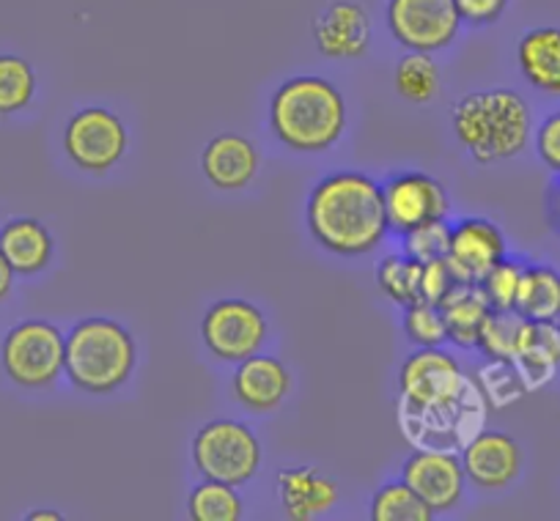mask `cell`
Segmentation results:
<instances>
[{
    "label": "cell",
    "instance_id": "9a60e30c",
    "mask_svg": "<svg viewBox=\"0 0 560 521\" xmlns=\"http://www.w3.org/2000/svg\"><path fill=\"white\" fill-rule=\"evenodd\" d=\"M278 497L289 519L311 521L338 502V486L314 466H292L278 475Z\"/></svg>",
    "mask_w": 560,
    "mask_h": 521
},
{
    "label": "cell",
    "instance_id": "d4e9b609",
    "mask_svg": "<svg viewBox=\"0 0 560 521\" xmlns=\"http://www.w3.org/2000/svg\"><path fill=\"white\" fill-rule=\"evenodd\" d=\"M429 508L407 483H387L371 499V519L374 521H432Z\"/></svg>",
    "mask_w": 560,
    "mask_h": 521
},
{
    "label": "cell",
    "instance_id": "5bb4252c",
    "mask_svg": "<svg viewBox=\"0 0 560 521\" xmlns=\"http://www.w3.org/2000/svg\"><path fill=\"white\" fill-rule=\"evenodd\" d=\"M314 39L327 58L363 56L371 45L369 14L360 3H332L314 23Z\"/></svg>",
    "mask_w": 560,
    "mask_h": 521
},
{
    "label": "cell",
    "instance_id": "603a6c76",
    "mask_svg": "<svg viewBox=\"0 0 560 521\" xmlns=\"http://www.w3.org/2000/svg\"><path fill=\"white\" fill-rule=\"evenodd\" d=\"M396 91L412 105H427L440 94V69L432 52H409L396 67Z\"/></svg>",
    "mask_w": 560,
    "mask_h": 521
},
{
    "label": "cell",
    "instance_id": "484cf974",
    "mask_svg": "<svg viewBox=\"0 0 560 521\" xmlns=\"http://www.w3.org/2000/svg\"><path fill=\"white\" fill-rule=\"evenodd\" d=\"M190 519L192 521H240L242 499L234 486L220 481H203L190 494Z\"/></svg>",
    "mask_w": 560,
    "mask_h": 521
},
{
    "label": "cell",
    "instance_id": "d6986e66",
    "mask_svg": "<svg viewBox=\"0 0 560 521\" xmlns=\"http://www.w3.org/2000/svg\"><path fill=\"white\" fill-rule=\"evenodd\" d=\"M0 252L12 264L14 275H36L50 264L52 236L39 220H12L0 230Z\"/></svg>",
    "mask_w": 560,
    "mask_h": 521
},
{
    "label": "cell",
    "instance_id": "6da1fadb",
    "mask_svg": "<svg viewBox=\"0 0 560 521\" xmlns=\"http://www.w3.org/2000/svg\"><path fill=\"white\" fill-rule=\"evenodd\" d=\"M308 228L325 250L363 256L387 234L385 192L371 176L336 174L308 198Z\"/></svg>",
    "mask_w": 560,
    "mask_h": 521
},
{
    "label": "cell",
    "instance_id": "7a4b0ae2",
    "mask_svg": "<svg viewBox=\"0 0 560 521\" xmlns=\"http://www.w3.org/2000/svg\"><path fill=\"white\" fill-rule=\"evenodd\" d=\"M269 123L294 152H325L343 135L347 105L336 85L303 74L275 91Z\"/></svg>",
    "mask_w": 560,
    "mask_h": 521
},
{
    "label": "cell",
    "instance_id": "ac0fdd59",
    "mask_svg": "<svg viewBox=\"0 0 560 521\" xmlns=\"http://www.w3.org/2000/svg\"><path fill=\"white\" fill-rule=\"evenodd\" d=\"M514 365L527 390L549 384L560 370V335L558 324L547 321H525L516 341Z\"/></svg>",
    "mask_w": 560,
    "mask_h": 521
},
{
    "label": "cell",
    "instance_id": "f1b7e54d",
    "mask_svg": "<svg viewBox=\"0 0 560 521\" xmlns=\"http://www.w3.org/2000/svg\"><path fill=\"white\" fill-rule=\"evenodd\" d=\"M525 319L516 310H492L481 327L478 348L492 359H514Z\"/></svg>",
    "mask_w": 560,
    "mask_h": 521
},
{
    "label": "cell",
    "instance_id": "4316f807",
    "mask_svg": "<svg viewBox=\"0 0 560 521\" xmlns=\"http://www.w3.org/2000/svg\"><path fill=\"white\" fill-rule=\"evenodd\" d=\"M420 272L423 264L409 256H387L376 267V283L393 303L404 305L420 299Z\"/></svg>",
    "mask_w": 560,
    "mask_h": 521
},
{
    "label": "cell",
    "instance_id": "836d02e7",
    "mask_svg": "<svg viewBox=\"0 0 560 521\" xmlns=\"http://www.w3.org/2000/svg\"><path fill=\"white\" fill-rule=\"evenodd\" d=\"M536 149L538 157L544 159V165L560 174V113H552L547 121L541 123L536 135Z\"/></svg>",
    "mask_w": 560,
    "mask_h": 521
},
{
    "label": "cell",
    "instance_id": "e0dca14e",
    "mask_svg": "<svg viewBox=\"0 0 560 521\" xmlns=\"http://www.w3.org/2000/svg\"><path fill=\"white\" fill-rule=\"evenodd\" d=\"M289 387L292 376L280 365V359L261 357V354L242 359L234 374L236 399L253 412H269L280 406V401L289 395Z\"/></svg>",
    "mask_w": 560,
    "mask_h": 521
},
{
    "label": "cell",
    "instance_id": "8fae6325",
    "mask_svg": "<svg viewBox=\"0 0 560 521\" xmlns=\"http://www.w3.org/2000/svg\"><path fill=\"white\" fill-rule=\"evenodd\" d=\"M465 466L451 450L420 448L404 464V483L432 508V513L451 510L465 492Z\"/></svg>",
    "mask_w": 560,
    "mask_h": 521
},
{
    "label": "cell",
    "instance_id": "7402d4cb",
    "mask_svg": "<svg viewBox=\"0 0 560 521\" xmlns=\"http://www.w3.org/2000/svg\"><path fill=\"white\" fill-rule=\"evenodd\" d=\"M516 313L525 321H560V275L549 267H527L516 292Z\"/></svg>",
    "mask_w": 560,
    "mask_h": 521
},
{
    "label": "cell",
    "instance_id": "7c38bea8",
    "mask_svg": "<svg viewBox=\"0 0 560 521\" xmlns=\"http://www.w3.org/2000/svg\"><path fill=\"white\" fill-rule=\"evenodd\" d=\"M505 258V236L483 217H467L451 230L448 261L459 283H481L483 275Z\"/></svg>",
    "mask_w": 560,
    "mask_h": 521
},
{
    "label": "cell",
    "instance_id": "44dd1931",
    "mask_svg": "<svg viewBox=\"0 0 560 521\" xmlns=\"http://www.w3.org/2000/svg\"><path fill=\"white\" fill-rule=\"evenodd\" d=\"M440 310H443L445 327H448V341H454L456 346L472 348L478 346L481 327L487 316L492 313V305H489L487 294L481 292L478 283H459L440 303Z\"/></svg>",
    "mask_w": 560,
    "mask_h": 521
},
{
    "label": "cell",
    "instance_id": "e575fe53",
    "mask_svg": "<svg viewBox=\"0 0 560 521\" xmlns=\"http://www.w3.org/2000/svg\"><path fill=\"white\" fill-rule=\"evenodd\" d=\"M454 3L462 20L472 25H487L494 23L505 12L509 0H454Z\"/></svg>",
    "mask_w": 560,
    "mask_h": 521
},
{
    "label": "cell",
    "instance_id": "8992f818",
    "mask_svg": "<svg viewBox=\"0 0 560 521\" xmlns=\"http://www.w3.org/2000/svg\"><path fill=\"white\" fill-rule=\"evenodd\" d=\"M67 335L50 321H23L3 341V368L23 387H47L61 376Z\"/></svg>",
    "mask_w": 560,
    "mask_h": 521
},
{
    "label": "cell",
    "instance_id": "30bf717a",
    "mask_svg": "<svg viewBox=\"0 0 560 521\" xmlns=\"http://www.w3.org/2000/svg\"><path fill=\"white\" fill-rule=\"evenodd\" d=\"M385 192L387 225L398 234L418 228V225L445 220L448 214V192L438 179L427 174H401L382 187Z\"/></svg>",
    "mask_w": 560,
    "mask_h": 521
},
{
    "label": "cell",
    "instance_id": "8d00e7d4",
    "mask_svg": "<svg viewBox=\"0 0 560 521\" xmlns=\"http://www.w3.org/2000/svg\"><path fill=\"white\" fill-rule=\"evenodd\" d=\"M28 521H61V513H56V510H36V513L28 516Z\"/></svg>",
    "mask_w": 560,
    "mask_h": 521
},
{
    "label": "cell",
    "instance_id": "9c48e42d",
    "mask_svg": "<svg viewBox=\"0 0 560 521\" xmlns=\"http://www.w3.org/2000/svg\"><path fill=\"white\" fill-rule=\"evenodd\" d=\"M63 149L78 168L102 174L127 152V129L121 118L105 107H85L74 113L63 132Z\"/></svg>",
    "mask_w": 560,
    "mask_h": 521
},
{
    "label": "cell",
    "instance_id": "2e32d148",
    "mask_svg": "<svg viewBox=\"0 0 560 521\" xmlns=\"http://www.w3.org/2000/svg\"><path fill=\"white\" fill-rule=\"evenodd\" d=\"M256 146L242 135H220L207 143L201 157L203 176L212 181L218 190H242L250 185L253 176L258 174Z\"/></svg>",
    "mask_w": 560,
    "mask_h": 521
},
{
    "label": "cell",
    "instance_id": "52a82bcc",
    "mask_svg": "<svg viewBox=\"0 0 560 521\" xmlns=\"http://www.w3.org/2000/svg\"><path fill=\"white\" fill-rule=\"evenodd\" d=\"M387 28L407 50L440 52L459 36L454 0H387Z\"/></svg>",
    "mask_w": 560,
    "mask_h": 521
},
{
    "label": "cell",
    "instance_id": "cb8c5ba5",
    "mask_svg": "<svg viewBox=\"0 0 560 521\" xmlns=\"http://www.w3.org/2000/svg\"><path fill=\"white\" fill-rule=\"evenodd\" d=\"M478 387H481L483 399L494 410H505V406L516 404L522 395L527 393L525 381H522L520 370H516L514 359H492L478 368Z\"/></svg>",
    "mask_w": 560,
    "mask_h": 521
},
{
    "label": "cell",
    "instance_id": "1f68e13d",
    "mask_svg": "<svg viewBox=\"0 0 560 521\" xmlns=\"http://www.w3.org/2000/svg\"><path fill=\"white\" fill-rule=\"evenodd\" d=\"M522 272H525V267L514 264V261H505L503 258V261H498V264L483 275V281L478 283V286L487 294L492 310H514Z\"/></svg>",
    "mask_w": 560,
    "mask_h": 521
},
{
    "label": "cell",
    "instance_id": "3957f363",
    "mask_svg": "<svg viewBox=\"0 0 560 521\" xmlns=\"http://www.w3.org/2000/svg\"><path fill=\"white\" fill-rule=\"evenodd\" d=\"M454 132L476 163H503L527 146L530 107L509 88L467 94L454 107Z\"/></svg>",
    "mask_w": 560,
    "mask_h": 521
},
{
    "label": "cell",
    "instance_id": "4fadbf2b",
    "mask_svg": "<svg viewBox=\"0 0 560 521\" xmlns=\"http://www.w3.org/2000/svg\"><path fill=\"white\" fill-rule=\"evenodd\" d=\"M462 466H465L467 481L476 483L478 488H487V492L509 488L522 470L520 445L509 434L478 431L462 448Z\"/></svg>",
    "mask_w": 560,
    "mask_h": 521
},
{
    "label": "cell",
    "instance_id": "5b68a950",
    "mask_svg": "<svg viewBox=\"0 0 560 521\" xmlns=\"http://www.w3.org/2000/svg\"><path fill=\"white\" fill-rule=\"evenodd\" d=\"M192 461L207 481L242 486L261 466L256 434L234 421H212L192 439Z\"/></svg>",
    "mask_w": 560,
    "mask_h": 521
},
{
    "label": "cell",
    "instance_id": "ba28073f",
    "mask_svg": "<svg viewBox=\"0 0 560 521\" xmlns=\"http://www.w3.org/2000/svg\"><path fill=\"white\" fill-rule=\"evenodd\" d=\"M201 335L214 357L225 363H242L261 352L267 341V321L256 305L245 299H223L207 310Z\"/></svg>",
    "mask_w": 560,
    "mask_h": 521
},
{
    "label": "cell",
    "instance_id": "74e56055",
    "mask_svg": "<svg viewBox=\"0 0 560 521\" xmlns=\"http://www.w3.org/2000/svg\"><path fill=\"white\" fill-rule=\"evenodd\" d=\"M558 335H560V321H558Z\"/></svg>",
    "mask_w": 560,
    "mask_h": 521
},
{
    "label": "cell",
    "instance_id": "d6a6232c",
    "mask_svg": "<svg viewBox=\"0 0 560 521\" xmlns=\"http://www.w3.org/2000/svg\"><path fill=\"white\" fill-rule=\"evenodd\" d=\"M456 286H459V281L454 277V272H451L445 258L423 264V272H420V299L440 305Z\"/></svg>",
    "mask_w": 560,
    "mask_h": 521
},
{
    "label": "cell",
    "instance_id": "ffe728a7",
    "mask_svg": "<svg viewBox=\"0 0 560 521\" xmlns=\"http://www.w3.org/2000/svg\"><path fill=\"white\" fill-rule=\"evenodd\" d=\"M516 61L533 88L560 96V28L527 31L516 47Z\"/></svg>",
    "mask_w": 560,
    "mask_h": 521
},
{
    "label": "cell",
    "instance_id": "277c9868",
    "mask_svg": "<svg viewBox=\"0 0 560 521\" xmlns=\"http://www.w3.org/2000/svg\"><path fill=\"white\" fill-rule=\"evenodd\" d=\"M135 368V341L118 321L85 319L67 335L63 370L85 393H113Z\"/></svg>",
    "mask_w": 560,
    "mask_h": 521
},
{
    "label": "cell",
    "instance_id": "4dcf8cb0",
    "mask_svg": "<svg viewBox=\"0 0 560 521\" xmlns=\"http://www.w3.org/2000/svg\"><path fill=\"white\" fill-rule=\"evenodd\" d=\"M448 245H451V228L445 225V220H434V223L418 225V228L404 234V256L415 258V261H420V264L440 261V258L448 256Z\"/></svg>",
    "mask_w": 560,
    "mask_h": 521
},
{
    "label": "cell",
    "instance_id": "f546056e",
    "mask_svg": "<svg viewBox=\"0 0 560 521\" xmlns=\"http://www.w3.org/2000/svg\"><path fill=\"white\" fill-rule=\"evenodd\" d=\"M404 330H407L409 341H415L418 346H440V343L448 341L443 310H440V305L427 303V299H415V303L407 305Z\"/></svg>",
    "mask_w": 560,
    "mask_h": 521
},
{
    "label": "cell",
    "instance_id": "83f0119b",
    "mask_svg": "<svg viewBox=\"0 0 560 521\" xmlns=\"http://www.w3.org/2000/svg\"><path fill=\"white\" fill-rule=\"evenodd\" d=\"M36 91L34 69L25 58L0 56V116H12L31 105Z\"/></svg>",
    "mask_w": 560,
    "mask_h": 521
},
{
    "label": "cell",
    "instance_id": "d590c367",
    "mask_svg": "<svg viewBox=\"0 0 560 521\" xmlns=\"http://www.w3.org/2000/svg\"><path fill=\"white\" fill-rule=\"evenodd\" d=\"M12 283H14V270H12V264L7 261V256L0 252V303L9 297V292H12Z\"/></svg>",
    "mask_w": 560,
    "mask_h": 521
}]
</instances>
